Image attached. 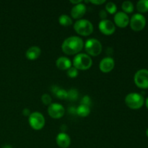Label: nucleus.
Masks as SVG:
<instances>
[{
	"label": "nucleus",
	"mask_w": 148,
	"mask_h": 148,
	"mask_svg": "<svg viewBox=\"0 0 148 148\" xmlns=\"http://www.w3.org/2000/svg\"><path fill=\"white\" fill-rule=\"evenodd\" d=\"M84 43L83 40L79 36H69L62 43V50L66 55H77L82 50Z\"/></svg>",
	"instance_id": "1"
},
{
	"label": "nucleus",
	"mask_w": 148,
	"mask_h": 148,
	"mask_svg": "<svg viewBox=\"0 0 148 148\" xmlns=\"http://www.w3.org/2000/svg\"><path fill=\"white\" fill-rule=\"evenodd\" d=\"M72 65L75 68H76L78 71L88 70L92 66V59L91 56L87 53H79L75 55L72 61Z\"/></svg>",
	"instance_id": "2"
},
{
	"label": "nucleus",
	"mask_w": 148,
	"mask_h": 148,
	"mask_svg": "<svg viewBox=\"0 0 148 148\" xmlns=\"http://www.w3.org/2000/svg\"><path fill=\"white\" fill-rule=\"evenodd\" d=\"M74 30L79 36H89L93 33L94 27L90 20L80 19L74 23Z\"/></svg>",
	"instance_id": "3"
},
{
	"label": "nucleus",
	"mask_w": 148,
	"mask_h": 148,
	"mask_svg": "<svg viewBox=\"0 0 148 148\" xmlns=\"http://www.w3.org/2000/svg\"><path fill=\"white\" fill-rule=\"evenodd\" d=\"M125 104L133 110L140 109L145 103L144 97L137 92H130L125 97Z\"/></svg>",
	"instance_id": "4"
},
{
	"label": "nucleus",
	"mask_w": 148,
	"mask_h": 148,
	"mask_svg": "<svg viewBox=\"0 0 148 148\" xmlns=\"http://www.w3.org/2000/svg\"><path fill=\"white\" fill-rule=\"evenodd\" d=\"M84 48L87 54L90 56H97L101 54L103 46L101 42L96 38H89L84 43Z\"/></svg>",
	"instance_id": "5"
},
{
	"label": "nucleus",
	"mask_w": 148,
	"mask_h": 148,
	"mask_svg": "<svg viewBox=\"0 0 148 148\" xmlns=\"http://www.w3.org/2000/svg\"><path fill=\"white\" fill-rule=\"evenodd\" d=\"M28 123L30 127L36 131L41 130L46 124L45 117L41 113L35 111L28 116Z\"/></svg>",
	"instance_id": "6"
},
{
	"label": "nucleus",
	"mask_w": 148,
	"mask_h": 148,
	"mask_svg": "<svg viewBox=\"0 0 148 148\" xmlns=\"http://www.w3.org/2000/svg\"><path fill=\"white\" fill-rule=\"evenodd\" d=\"M130 25L134 31H141L146 25V19L143 14L136 13L130 20Z\"/></svg>",
	"instance_id": "7"
},
{
	"label": "nucleus",
	"mask_w": 148,
	"mask_h": 148,
	"mask_svg": "<svg viewBox=\"0 0 148 148\" xmlns=\"http://www.w3.org/2000/svg\"><path fill=\"white\" fill-rule=\"evenodd\" d=\"M135 85L141 89L148 88V69H139L134 76Z\"/></svg>",
	"instance_id": "8"
},
{
	"label": "nucleus",
	"mask_w": 148,
	"mask_h": 148,
	"mask_svg": "<svg viewBox=\"0 0 148 148\" xmlns=\"http://www.w3.org/2000/svg\"><path fill=\"white\" fill-rule=\"evenodd\" d=\"M65 114V108L59 103H52L48 106V114L53 119L62 118Z\"/></svg>",
	"instance_id": "9"
},
{
	"label": "nucleus",
	"mask_w": 148,
	"mask_h": 148,
	"mask_svg": "<svg viewBox=\"0 0 148 148\" xmlns=\"http://www.w3.org/2000/svg\"><path fill=\"white\" fill-rule=\"evenodd\" d=\"M98 28L101 33L105 36H111L116 31V25L114 23L108 19L101 20L98 24Z\"/></svg>",
	"instance_id": "10"
},
{
	"label": "nucleus",
	"mask_w": 148,
	"mask_h": 148,
	"mask_svg": "<svg viewBox=\"0 0 148 148\" xmlns=\"http://www.w3.org/2000/svg\"><path fill=\"white\" fill-rule=\"evenodd\" d=\"M130 17L124 12H117L114 14V25L121 28H124L130 25Z\"/></svg>",
	"instance_id": "11"
},
{
	"label": "nucleus",
	"mask_w": 148,
	"mask_h": 148,
	"mask_svg": "<svg viewBox=\"0 0 148 148\" xmlns=\"http://www.w3.org/2000/svg\"><path fill=\"white\" fill-rule=\"evenodd\" d=\"M115 66V61L112 57L106 56L101 59L99 63V69L103 73H108L114 69Z\"/></svg>",
	"instance_id": "12"
},
{
	"label": "nucleus",
	"mask_w": 148,
	"mask_h": 148,
	"mask_svg": "<svg viewBox=\"0 0 148 148\" xmlns=\"http://www.w3.org/2000/svg\"><path fill=\"white\" fill-rule=\"evenodd\" d=\"M86 6L83 3H79V4L74 5L71 10V16L73 19L75 20H80L82 17L86 13Z\"/></svg>",
	"instance_id": "13"
},
{
	"label": "nucleus",
	"mask_w": 148,
	"mask_h": 148,
	"mask_svg": "<svg viewBox=\"0 0 148 148\" xmlns=\"http://www.w3.org/2000/svg\"><path fill=\"white\" fill-rule=\"evenodd\" d=\"M56 143L60 148H68L71 145V138L67 134L62 132L56 136Z\"/></svg>",
	"instance_id": "14"
},
{
	"label": "nucleus",
	"mask_w": 148,
	"mask_h": 148,
	"mask_svg": "<svg viewBox=\"0 0 148 148\" xmlns=\"http://www.w3.org/2000/svg\"><path fill=\"white\" fill-rule=\"evenodd\" d=\"M56 66L60 70H68L72 66V63L66 56H60L56 60Z\"/></svg>",
	"instance_id": "15"
},
{
	"label": "nucleus",
	"mask_w": 148,
	"mask_h": 148,
	"mask_svg": "<svg viewBox=\"0 0 148 148\" xmlns=\"http://www.w3.org/2000/svg\"><path fill=\"white\" fill-rule=\"evenodd\" d=\"M41 54V49L37 46H30L25 52V57L28 60H36Z\"/></svg>",
	"instance_id": "16"
},
{
	"label": "nucleus",
	"mask_w": 148,
	"mask_h": 148,
	"mask_svg": "<svg viewBox=\"0 0 148 148\" xmlns=\"http://www.w3.org/2000/svg\"><path fill=\"white\" fill-rule=\"evenodd\" d=\"M51 91L55 96L60 100L67 99V90L63 88H59L57 85H53L51 87Z\"/></svg>",
	"instance_id": "17"
},
{
	"label": "nucleus",
	"mask_w": 148,
	"mask_h": 148,
	"mask_svg": "<svg viewBox=\"0 0 148 148\" xmlns=\"http://www.w3.org/2000/svg\"><path fill=\"white\" fill-rule=\"evenodd\" d=\"M91 112L90 108L85 105H80L76 108V114L80 117H87L90 115Z\"/></svg>",
	"instance_id": "18"
},
{
	"label": "nucleus",
	"mask_w": 148,
	"mask_h": 148,
	"mask_svg": "<svg viewBox=\"0 0 148 148\" xmlns=\"http://www.w3.org/2000/svg\"><path fill=\"white\" fill-rule=\"evenodd\" d=\"M59 23L61 25L68 27L73 24V20L72 17L67 14H62L59 17Z\"/></svg>",
	"instance_id": "19"
},
{
	"label": "nucleus",
	"mask_w": 148,
	"mask_h": 148,
	"mask_svg": "<svg viewBox=\"0 0 148 148\" xmlns=\"http://www.w3.org/2000/svg\"><path fill=\"white\" fill-rule=\"evenodd\" d=\"M137 11L139 13L143 14V13H146L148 12V0H140L137 1Z\"/></svg>",
	"instance_id": "20"
},
{
	"label": "nucleus",
	"mask_w": 148,
	"mask_h": 148,
	"mask_svg": "<svg viewBox=\"0 0 148 148\" xmlns=\"http://www.w3.org/2000/svg\"><path fill=\"white\" fill-rule=\"evenodd\" d=\"M121 8L123 10L122 12H124L127 14L133 12L134 10V4L131 1H124L121 4Z\"/></svg>",
	"instance_id": "21"
},
{
	"label": "nucleus",
	"mask_w": 148,
	"mask_h": 148,
	"mask_svg": "<svg viewBox=\"0 0 148 148\" xmlns=\"http://www.w3.org/2000/svg\"><path fill=\"white\" fill-rule=\"evenodd\" d=\"M105 10L110 14H115L117 12V6L113 1H108L105 6Z\"/></svg>",
	"instance_id": "22"
},
{
	"label": "nucleus",
	"mask_w": 148,
	"mask_h": 148,
	"mask_svg": "<svg viewBox=\"0 0 148 148\" xmlns=\"http://www.w3.org/2000/svg\"><path fill=\"white\" fill-rule=\"evenodd\" d=\"M79 97V92L78 90L75 88H72L67 91V99L71 101H74L77 100Z\"/></svg>",
	"instance_id": "23"
},
{
	"label": "nucleus",
	"mask_w": 148,
	"mask_h": 148,
	"mask_svg": "<svg viewBox=\"0 0 148 148\" xmlns=\"http://www.w3.org/2000/svg\"><path fill=\"white\" fill-rule=\"evenodd\" d=\"M78 74H79V71L74 66L69 68L67 70V72H66L67 76L70 78H76L78 76Z\"/></svg>",
	"instance_id": "24"
},
{
	"label": "nucleus",
	"mask_w": 148,
	"mask_h": 148,
	"mask_svg": "<svg viewBox=\"0 0 148 148\" xmlns=\"http://www.w3.org/2000/svg\"><path fill=\"white\" fill-rule=\"evenodd\" d=\"M41 101L44 105L49 106L51 103H52V98L49 94L44 93L41 96Z\"/></svg>",
	"instance_id": "25"
},
{
	"label": "nucleus",
	"mask_w": 148,
	"mask_h": 148,
	"mask_svg": "<svg viewBox=\"0 0 148 148\" xmlns=\"http://www.w3.org/2000/svg\"><path fill=\"white\" fill-rule=\"evenodd\" d=\"M91 98L89 95H85L82 97V100H81V104L82 105L87 106H90L91 105Z\"/></svg>",
	"instance_id": "26"
},
{
	"label": "nucleus",
	"mask_w": 148,
	"mask_h": 148,
	"mask_svg": "<svg viewBox=\"0 0 148 148\" xmlns=\"http://www.w3.org/2000/svg\"><path fill=\"white\" fill-rule=\"evenodd\" d=\"M89 2L91 4H95V5H101V4L106 2V0H90V1H89Z\"/></svg>",
	"instance_id": "27"
},
{
	"label": "nucleus",
	"mask_w": 148,
	"mask_h": 148,
	"mask_svg": "<svg viewBox=\"0 0 148 148\" xmlns=\"http://www.w3.org/2000/svg\"><path fill=\"white\" fill-rule=\"evenodd\" d=\"M107 14H108V13L106 12V11L105 10H101L99 12V17H101V20H105V19H106Z\"/></svg>",
	"instance_id": "28"
},
{
	"label": "nucleus",
	"mask_w": 148,
	"mask_h": 148,
	"mask_svg": "<svg viewBox=\"0 0 148 148\" xmlns=\"http://www.w3.org/2000/svg\"><path fill=\"white\" fill-rule=\"evenodd\" d=\"M30 114H31V113H30V110H29L28 108H24V109H23V114L25 116H29L30 115Z\"/></svg>",
	"instance_id": "29"
},
{
	"label": "nucleus",
	"mask_w": 148,
	"mask_h": 148,
	"mask_svg": "<svg viewBox=\"0 0 148 148\" xmlns=\"http://www.w3.org/2000/svg\"><path fill=\"white\" fill-rule=\"evenodd\" d=\"M76 108H75V107H73V106H72V107H69V114H76Z\"/></svg>",
	"instance_id": "30"
},
{
	"label": "nucleus",
	"mask_w": 148,
	"mask_h": 148,
	"mask_svg": "<svg viewBox=\"0 0 148 148\" xmlns=\"http://www.w3.org/2000/svg\"><path fill=\"white\" fill-rule=\"evenodd\" d=\"M82 0H76V1H75V0H70V3L73 4L74 5H76V4H79V3H82Z\"/></svg>",
	"instance_id": "31"
},
{
	"label": "nucleus",
	"mask_w": 148,
	"mask_h": 148,
	"mask_svg": "<svg viewBox=\"0 0 148 148\" xmlns=\"http://www.w3.org/2000/svg\"><path fill=\"white\" fill-rule=\"evenodd\" d=\"M145 105H146V107H147V108L148 109V98H146V101H145Z\"/></svg>",
	"instance_id": "32"
},
{
	"label": "nucleus",
	"mask_w": 148,
	"mask_h": 148,
	"mask_svg": "<svg viewBox=\"0 0 148 148\" xmlns=\"http://www.w3.org/2000/svg\"><path fill=\"white\" fill-rule=\"evenodd\" d=\"M2 148H12V147L10 145H5V146H4Z\"/></svg>",
	"instance_id": "33"
},
{
	"label": "nucleus",
	"mask_w": 148,
	"mask_h": 148,
	"mask_svg": "<svg viewBox=\"0 0 148 148\" xmlns=\"http://www.w3.org/2000/svg\"><path fill=\"white\" fill-rule=\"evenodd\" d=\"M146 135H147V137H148V128L147 129V130H146Z\"/></svg>",
	"instance_id": "34"
}]
</instances>
